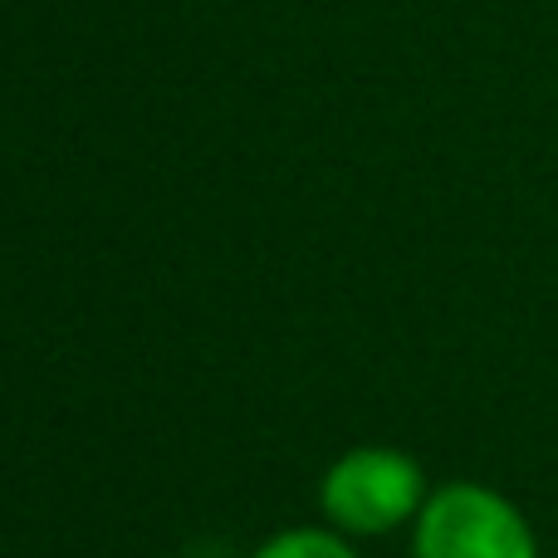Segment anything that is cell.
<instances>
[{
	"label": "cell",
	"instance_id": "obj_1",
	"mask_svg": "<svg viewBox=\"0 0 558 558\" xmlns=\"http://www.w3.org/2000/svg\"><path fill=\"white\" fill-rule=\"evenodd\" d=\"M416 558H539L534 530L500 490L451 481L416 514Z\"/></svg>",
	"mask_w": 558,
	"mask_h": 558
},
{
	"label": "cell",
	"instance_id": "obj_2",
	"mask_svg": "<svg viewBox=\"0 0 558 558\" xmlns=\"http://www.w3.org/2000/svg\"><path fill=\"white\" fill-rule=\"evenodd\" d=\"M318 505H324L328 524H338L343 534H387L422 514L426 475L412 456L392 451V446H357L343 461L328 465Z\"/></svg>",
	"mask_w": 558,
	"mask_h": 558
},
{
	"label": "cell",
	"instance_id": "obj_3",
	"mask_svg": "<svg viewBox=\"0 0 558 558\" xmlns=\"http://www.w3.org/2000/svg\"><path fill=\"white\" fill-rule=\"evenodd\" d=\"M255 558H357L333 530H284L275 534Z\"/></svg>",
	"mask_w": 558,
	"mask_h": 558
}]
</instances>
